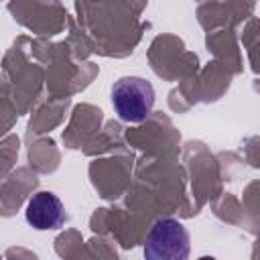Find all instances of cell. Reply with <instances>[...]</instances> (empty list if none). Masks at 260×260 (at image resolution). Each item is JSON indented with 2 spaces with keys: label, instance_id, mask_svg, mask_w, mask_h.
<instances>
[{
  "label": "cell",
  "instance_id": "6da1fadb",
  "mask_svg": "<svg viewBox=\"0 0 260 260\" xmlns=\"http://www.w3.org/2000/svg\"><path fill=\"white\" fill-rule=\"evenodd\" d=\"M112 106L120 120L130 124L144 122L154 106V89L142 77H120L112 87Z\"/></svg>",
  "mask_w": 260,
  "mask_h": 260
},
{
  "label": "cell",
  "instance_id": "7a4b0ae2",
  "mask_svg": "<svg viewBox=\"0 0 260 260\" xmlns=\"http://www.w3.org/2000/svg\"><path fill=\"white\" fill-rule=\"evenodd\" d=\"M144 256L150 260H183L189 256V234L177 219L165 217L152 223L146 242Z\"/></svg>",
  "mask_w": 260,
  "mask_h": 260
},
{
  "label": "cell",
  "instance_id": "3957f363",
  "mask_svg": "<svg viewBox=\"0 0 260 260\" xmlns=\"http://www.w3.org/2000/svg\"><path fill=\"white\" fill-rule=\"evenodd\" d=\"M26 221L37 230H57L65 223V207L51 191H39L26 205Z\"/></svg>",
  "mask_w": 260,
  "mask_h": 260
}]
</instances>
